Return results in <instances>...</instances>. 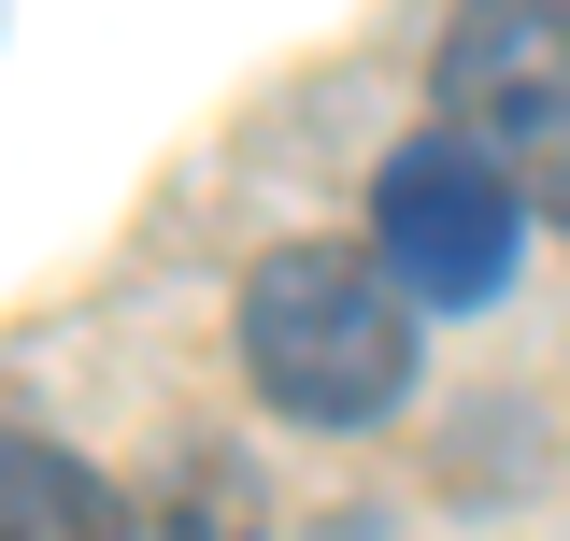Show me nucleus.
Masks as SVG:
<instances>
[{"mask_svg":"<svg viewBox=\"0 0 570 541\" xmlns=\"http://www.w3.org/2000/svg\"><path fill=\"white\" fill-rule=\"evenodd\" d=\"M243 371L285 427H371L414 385V299L371 243H272L243 270Z\"/></svg>","mask_w":570,"mask_h":541,"instance_id":"f257e3e1","label":"nucleus"},{"mask_svg":"<svg viewBox=\"0 0 570 541\" xmlns=\"http://www.w3.org/2000/svg\"><path fill=\"white\" fill-rule=\"evenodd\" d=\"M371 257H385V285L428 299V314H485L499 285H513V257H528V200H513L456 129H414L371 171Z\"/></svg>","mask_w":570,"mask_h":541,"instance_id":"f03ea898","label":"nucleus"},{"mask_svg":"<svg viewBox=\"0 0 570 541\" xmlns=\"http://www.w3.org/2000/svg\"><path fill=\"white\" fill-rule=\"evenodd\" d=\"M428 86H442V129L471 142L528 214H570V0H542V14H456Z\"/></svg>","mask_w":570,"mask_h":541,"instance_id":"7ed1b4c3","label":"nucleus"},{"mask_svg":"<svg viewBox=\"0 0 570 541\" xmlns=\"http://www.w3.org/2000/svg\"><path fill=\"white\" fill-rule=\"evenodd\" d=\"M0 541H129V499L43 427H0Z\"/></svg>","mask_w":570,"mask_h":541,"instance_id":"20e7f679","label":"nucleus"}]
</instances>
